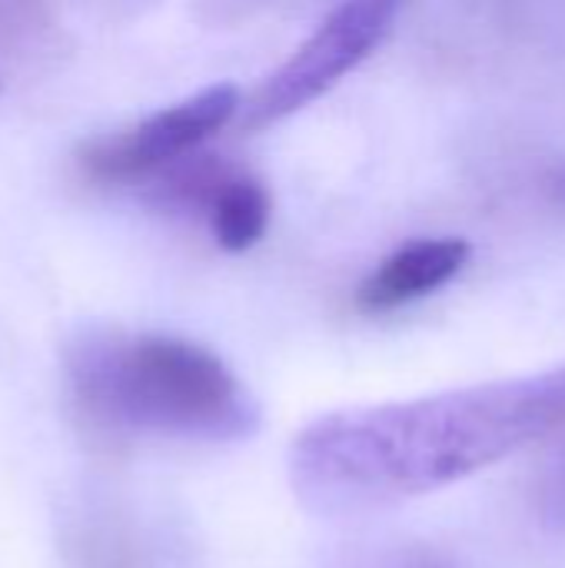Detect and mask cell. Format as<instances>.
<instances>
[{"instance_id": "cell-1", "label": "cell", "mask_w": 565, "mask_h": 568, "mask_svg": "<svg viewBox=\"0 0 565 568\" xmlns=\"http://www.w3.org/2000/svg\"><path fill=\"white\" fill-rule=\"evenodd\" d=\"M559 429L565 366L336 409L293 439L290 486L316 516H366L453 486Z\"/></svg>"}, {"instance_id": "cell-2", "label": "cell", "mask_w": 565, "mask_h": 568, "mask_svg": "<svg viewBox=\"0 0 565 568\" xmlns=\"http://www.w3.org/2000/svg\"><path fill=\"white\" fill-rule=\"evenodd\" d=\"M70 389L103 433H153L230 443L260 426V409L233 369L180 336H97L70 356Z\"/></svg>"}, {"instance_id": "cell-3", "label": "cell", "mask_w": 565, "mask_h": 568, "mask_svg": "<svg viewBox=\"0 0 565 568\" xmlns=\"http://www.w3.org/2000/svg\"><path fill=\"white\" fill-rule=\"evenodd\" d=\"M406 0H343L313 37L243 106V126L263 130L303 110L356 70L390 33Z\"/></svg>"}, {"instance_id": "cell-4", "label": "cell", "mask_w": 565, "mask_h": 568, "mask_svg": "<svg viewBox=\"0 0 565 568\" xmlns=\"http://www.w3.org/2000/svg\"><path fill=\"white\" fill-rule=\"evenodd\" d=\"M240 110V90L233 83H213L120 133L90 140L77 153V166L90 183L123 186L150 180L170 163L190 156L200 143L220 133Z\"/></svg>"}, {"instance_id": "cell-5", "label": "cell", "mask_w": 565, "mask_h": 568, "mask_svg": "<svg viewBox=\"0 0 565 568\" xmlns=\"http://www.w3.org/2000/svg\"><path fill=\"white\" fill-rule=\"evenodd\" d=\"M470 260V243L460 236L413 240L386 256L356 290L363 313H390L446 286Z\"/></svg>"}, {"instance_id": "cell-6", "label": "cell", "mask_w": 565, "mask_h": 568, "mask_svg": "<svg viewBox=\"0 0 565 568\" xmlns=\"http://www.w3.org/2000/svg\"><path fill=\"white\" fill-rule=\"evenodd\" d=\"M206 216L213 240L226 253H243L256 246L270 226V193L260 180L230 170L220 190L213 193Z\"/></svg>"}, {"instance_id": "cell-7", "label": "cell", "mask_w": 565, "mask_h": 568, "mask_svg": "<svg viewBox=\"0 0 565 568\" xmlns=\"http://www.w3.org/2000/svg\"><path fill=\"white\" fill-rule=\"evenodd\" d=\"M539 516L549 529L565 532V443L539 479Z\"/></svg>"}]
</instances>
